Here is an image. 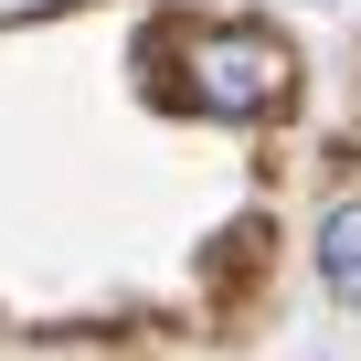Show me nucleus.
I'll list each match as a JSON object with an SVG mask.
<instances>
[{
    "mask_svg": "<svg viewBox=\"0 0 361 361\" xmlns=\"http://www.w3.org/2000/svg\"><path fill=\"white\" fill-rule=\"evenodd\" d=\"M287 85H298V54H287L276 22H213V32H192V85H180L192 117L245 128V117H276Z\"/></svg>",
    "mask_w": 361,
    "mask_h": 361,
    "instance_id": "nucleus-1",
    "label": "nucleus"
},
{
    "mask_svg": "<svg viewBox=\"0 0 361 361\" xmlns=\"http://www.w3.org/2000/svg\"><path fill=\"white\" fill-rule=\"evenodd\" d=\"M319 276L350 298L361 287V202H329V224H319Z\"/></svg>",
    "mask_w": 361,
    "mask_h": 361,
    "instance_id": "nucleus-2",
    "label": "nucleus"
},
{
    "mask_svg": "<svg viewBox=\"0 0 361 361\" xmlns=\"http://www.w3.org/2000/svg\"><path fill=\"white\" fill-rule=\"evenodd\" d=\"M64 11H85V0H0V32H32V22H64Z\"/></svg>",
    "mask_w": 361,
    "mask_h": 361,
    "instance_id": "nucleus-3",
    "label": "nucleus"
},
{
    "mask_svg": "<svg viewBox=\"0 0 361 361\" xmlns=\"http://www.w3.org/2000/svg\"><path fill=\"white\" fill-rule=\"evenodd\" d=\"M350 298H361V287H350Z\"/></svg>",
    "mask_w": 361,
    "mask_h": 361,
    "instance_id": "nucleus-4",
    "label": "nucleus"
}]
</instances>
